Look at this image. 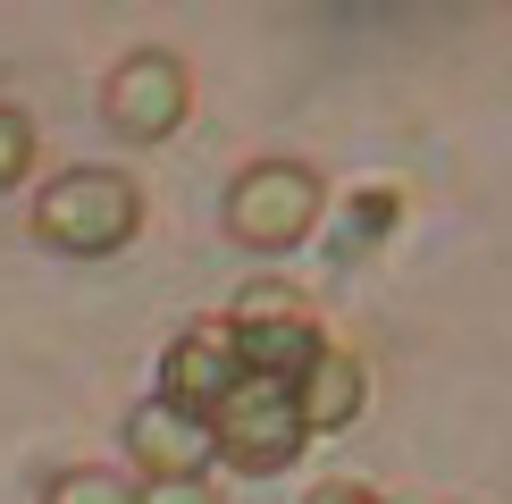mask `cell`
I'll return each instance as SVG.
<instances>
[{
	"label": "cell",
	"mask_w": 512,
	"mask_h": 504,
	"mask_svg": "<svg viewBox=\"0 0 512 504\" xmlns=\"http://www.w3.org/2000/svg\"><path fill=\"white\" fill-rule=\"evenodd\" d=\"M135 227H143V185L126 168H59L34 194V236L51 252H76V261L135 244Z\"/></svg>",
	"instance_id": "6da1fadb"
},
{
	"label": "cell",
	"mask_w": 512,
	"mask_h": 504,
	"mask_svg": "<svg viewBox=\"0 0 512 504\" xmlns=\"http://www.w3.org/2000/svg\"><path fill=\"white\" fill-rule=\"evenodd\" d=\"M311 446L303 404H294V378H236V387L210 404V454L236 462L244 479H277L294 454Z\"/></svg>",
	"instance_id": "7a4b0ae2"
},
{
	"label": "cell",
	"mask_w": 512,
	"mask_h": 504,
	"mask_svg": "<svg viewBox=\"0 0 512 504\" xmlns=\"http://www.w3.org/2000/svg\"><path fill=\"white\" fill-rule=\"evenodd\" d=\"M319 219H328V185L303 160H252L227 185V236L244 252H294V244H311Z\"/></svg>",
	"instance_id": "3957f363"
},
{
	"label": "cell",
	"mask_w": 512,
	"mask_h": 504,
	"mask_svg": "<svg viewBox=\"0 0 512 504\" xmlns=\"http://www.w3.org/2000/svg\"><path fill=\"white\" fill-rule=\"evenodd\" d=\"M227 328H236V362L252 378H303L319 353H328L311 294H294L286 278H252L236 294V311H227Z\"/></svg>",
	"instance_id": "277c9868"
},
{
	"label": "cell",
	"mask_w": 512,
	"mask_h": 504,
	"mask_svg": "<svg viewBox=\"0 0 512 504\" xmlns=\"http://www.w3.org/2000/svg\"><path fill=\"white\" fill-rule=\"evenodd\" d=\"M185 110H194V68L177 51H126L101 84V118L126 143H168L185 126Z\"/></svg>",
	"instance_id": "5b68a950"
},
{
	"label": "cell",
	"mask_w": 512,
	"mask_h": 504,
	"mask_svg": "<svg viewBox=\"0 0 512 504\" xmlns=\"http://www.w3.org/2000/svg\"><path fill=\"white\" fill-rule=\"evenodd\" d=\"M236 378H244V362H236V328L227 320H185V336H168V353H160V395L177 412L210 420V404H219Z\"/></svg>",
	"instance_id": "8992f818"
},
{
	"label": "cell",
	"mask_w": 512,
	"mask_h": 504,
	"mask_svg": "<svg viewBox=\"0 0 512 504\" xmlns=\"http://www.w3.org/2000/svg\"><path fill=\"white\" fill-rule=\"evenodd\" d=\"M126 462L143 471V488H152V479H202V462H219L210 454V420L177 412L168 395H143V404L126 412Z\"/></svg>",
	"instance_id": "52a82bcc"
},
{
	"label": "cell",
	"mask_w": 512,
	"mask_h": 504,
	"mask_svg": "<svg viewBox=\"0 0 512 504\" xmlns=\"http://www.w3.org/2000/svg\"><path fill=\"white\" fill-rule=\"evenodd\" d=\"M294 404H303V429L311 437H336V429L361 420V404H370V370H361L345 345H328L303 378H294Z\"/></svg>",
	"instance_id": "ba28073f"
},
{
	"label": "cell",
	"mask_w": 512,
	"mask_h": 504,
	"mask_svg": "<svg viewBox=\"0 0 512 504\" xmlns=\"http://www.w3.org/2000/svg\"><path fill=\"white\" fill-rule=\"evenodd\" d=\"M42 504H135V488L118 471H101V462H76V471H59L42 488Z\"/></svg>",
	"instance_id": "9c48e42d"
},
{
	"label": "cell",
	"mask_w": 512,
	"mask_h": 504,
	"mask_svg": "<svg viewBox=\"0 0 512 504\" xmlns=\"http://www.w3.org/2000/svg\"><path fill=\"white\" fill-rule=\"evenodd\" d=\"M26 168H34V118L0 101V194H9V185H26Z\"/></svg>",
	"instance_id": "30bf717a"
},
{
	"label": "cell",
	"mask_w": 512,
	"mask_h": 504,
	"mask_svg": "<svg viewBox=\"0 0 512 504\" xmlns=\"http://www.w3.org/2000/svg\"><path fill=\"white\" fill-rule=\"evenodd\" d=\"M135 504H219V496H210V479H152V488H135Z\"/></svg>",
	"instance_id": "8fae6325"
},
{
	"label": "cell",
	"mask_w": 512,
	"mask_h": 504,
	"mask_svg": "<svg viewBox=\"0 0 512 504\" xmlns=\"http://www.w3.org/2000/svg\"><path fill=\"white\" fill-rule=\"evenodd\" d=\"M311 504H378V496H370V488H353V479H336V488H319Z\"/></svg>",
	"instance_id": "7c38bea8"
}]
</instances>
